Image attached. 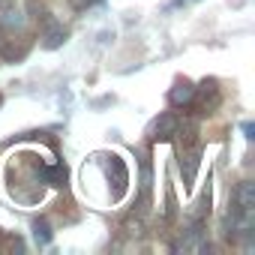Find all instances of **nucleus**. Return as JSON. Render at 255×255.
<instances>
[{
	"instance_id": "nucleus-1",
	"label": "nucleus",
	"mask_w": 255,
	"mask_h": 255,
	"mask_svg": "<svg viewBox=\"0 0 255 255\" xmlns=\"http://www.w3.org/2000/svg\"><path fill=\"white\" fill-rule=\"evenodd\" d=\"M234 204H237L240 210H255V183H252V180L237 183V189H234Z\"/></svg>"
},
{
	"instance_id": "nucleus-2",
	"label": "nucleus",
	"mask_w": 255,
	"mask_h": 255,
	"mask_svg": "<svg viewBox=\"0 0 255 255\" xmlns=\"http://www.w3.org/2000/svg\"><path fill=\"white\" fill-rule=\"evenodd\" d=\"M177 129H180V123H177V117L171 111L159 114V120L153 123V135L156 138H171V135H177Z\"/></svg>"
},
{
	"instance_id": "nucleus-3",
	"label": "nucleus",
	"mask_w": 255,
	"mask_h": 255,
	"mask_svg": "<svg viewBox=\"0 0 255 255\" xmlns=\"http://www.w3.org/2000/svg\"><path fill=\"white\" fill-rule=\"evenodd\" d=\"M168 99H171V105H189V102L195 99V87H192V81H177V84L171 87Z\"/></svg>"
},
{
	"instance_id": "nucleus-4",
	"label": "nucleus",
	"mask_w": 255,
	"mask_h": 255,
	"mask_svg": "<svg viewBox=\"0 0 255 255\" xmlns=\"http://www.w3.org/2000/svg\"><path fill=\"white\" fill-rule=\"evenodd\" d=\"M66 42V30L54 21V24H48V30H45V39H42V48H60Z\"/></svg>"
},
{
	"instance_id": "nucleus-5",
	"label": "nucleus",
	"mask_w": 255,
	"mask_h": 255,
	"mask_svg": "<svg viewBox=\"0 0 255 255\" xmlns=\"http://www.w3.org/2000/svg\"><path fill=\"white\" fill-rule=\"evenodd\" d=\"M180 168H183V180H186V186H189V183L195 180V171H198V147H192V153L183 156Z\"/></svg>"
},
{
	"instance_id": "nucleus-6",
	"label": "nucleus",
	"mask_w": 255,
	"mask_h": 255,
	"mask_svg": "<svg viewBox=\"0 0 255 255\" xmlns=\"http://www.w3.org/2000/svg\"><path fill=\"white\" fill-rule=\"evenodd\" d=\"M33 237L39 240V246H48V243H51V228H48L45 219H36V222H33Z\"/></svg>"
},
{
	"instance_id": "nucleus-7",
	"label": "nucleus",
	"mask_w": 255,
	"mask_h": 255,
	"mask_svg": "<svg viewBox=\"0 0 255 255\" xmlns=\"http://www.w3.org/2000/svg\"><path fill=\"white\" fill-rule=\"evenodd\" d=\"M252 132H255V126L246 120V123H243V135H246V138H252Z\"/></svg>"
},
{
	"instance_id": "nucleus-8",
	"label": "nucleus",
	"mask_w": 255,
	"mask_h": 255,
	"mask_svg": "<svg viewBox=\"0 0 255 255\" xmlns=\"http://www.w3.org/2000/svg\"><path fill=\"white\" fill-rule=\"evenodd\" d=\"M87 3H96V0H87Z\"/></svg>"
}]
</instances>
